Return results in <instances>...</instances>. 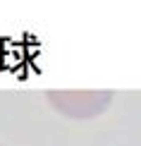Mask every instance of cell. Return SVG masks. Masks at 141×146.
Instances as JSON below:
<instances>
[{
    "label": "cell",
    "mask_w": 141,
    "mask_h": 146,
    "mask_svg": "<svg viewBox=\"0 0 141 146\" xmlns=\"http://www.w3.org/2000/svg\"><path fill=\"white\" fill-rule=\"evenodd\" d=\"M115 94L108 89L103 91H60L50 89L46 91V101L58 115L70 120H91V117H101L103 113L110 108Z\"/></svg>",
    "instance_id": "cell-1"
}]
</instances>
